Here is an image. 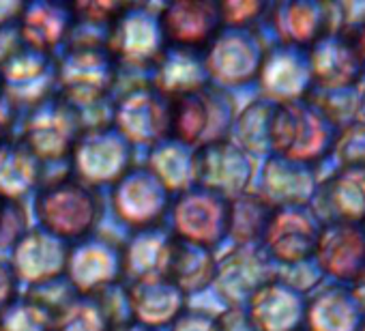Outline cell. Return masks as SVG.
I'll return each mask as SVG.
<instances>
[{"instance_id":"35","label":"cell","mask_w":365,"mask_h":331,"mask_svg":"<svg viewBox=\"0 0 365 331\" xmlns=\"http://www.w3.org/2000/svg\"><path fill=\"white\" fill-rule=\"evenodd\" d=\"M267 11L269 5L250 3V0H226V3H220L222 26L230 29H256V24L267 18Z\"/></svg>"},{"instance_id":"22","label":"cell","mask_w":365,"mask_h":331,"mask_svg":"<svg viewBox=\"0 0 365 331\" xmlns=\"http://www.w3.org/2000/svg\"><path fill=\"white\" fill-rule=\"evenodd\" d=\"M148 82L168 99H180L211 84L205 52L168 46L148 73Z\"/></svg>"},{"instance_id":"36","label":"cell","mask_w":365,"mask_h":331,"mask_svg":"<svg viewBox=\"0 0 365 331\" xmlns=\"http://www.w3.org/2000/svg\"><path fill=\"white\" fill-rule=\"evenodd\" d=\"M31 228L29 211L24 203L5 200V211L0 218V252L11 250Z\"/></svg>"},{"instance_id":"18","label":"cell","mask_w":365,"mask_h":331,"mask_svg":"<svg viewBox=\"0 0 365 331\" xmlns=\"http://www.w3.org/2000/svg\"><path fill=\"white\" fill-rule=\"evenodd\" d=\"M243 310L258 331H303L307 297L301 286L277 273L252 295Z\"/></svg>"},{"instance_id":"7","label":"cell","mask_w":365,"mask_h":331,"mask_svg":"<svg viewBox=\"0 0 365 331\" xmlns=\"http://www.w3.org/2000/svg\"><path fill=\"white\" fill-rule=\"evenodd\" d=\"M237 101L230 91L209 84L207 88L172 101L170 138L202 148L207 144L230 138L237 118Z\"/></svg>"},{"instance_id":"19","label":"cell","mask_w":365,"mask_h":331,"mask_svg":"<svg viewBox=\"0 0 365 331\" xmlns=\"http://www.w3.org/2000/svg\"><path fill=\"white\" fill-rule=\"evenodd\" d=\"M256 82L262 97L273 103H286L305 97L314 88L307 48L279 44L267 50Z\"/></svg>"},{"instance_id":"40","label":"cell","mask_w":365,"mask_h":331,"mask_svg":"<svg viewBox=\"0 0 365 331\" xmlns=\"http://www.w3.org/2000/svg\"><path fill=\"white\" fill-rule=\"evenodd\" d=\"M222 331H258L243 307H226L220 312Z\"/></svg>"},{"instance_id":"34","label":"cell","mask_w":365,"mask_h":331,"mask_svg":"<svg viewBox=\"0 0 365 331\" xmlns=\"http://www.w3.org/2000/svg\"><path fill=\"white\" fill-rule=\"evenodd\" d=\"M56 310L43 301L20 292V297L0 316V331H58Z\"/></svg>"},{"instance_id":"1","label":"cell","mask_w":365,"mask_h":331,"mask_svg":"<svg viewBox=\"0 0 365 331\" xmlns=\"http://www.w3.org/2000/svg\"><path fill=\"white\" fill-rule=\"evenodd\" d=\"M33 211L39 228L67 243H76L99 230L106 203L99 190L88 188L67 170L56 177H46L35 194Z\"/></svg>"},{"instance_id":"13","label":"cell","mask_w":365,"mask_h":331,"mask_svg":"<svg viewBox=\"0 0 365 331\" xmlns=\"http://www.w3.org/2000/svg\"><path fill=\"white\" fill-rule=\"evenodd\" d=\"M65 280L76 295H97L123 282V241L97 230L69 243Z\"/></svg>"},{"instance_id":"37","label":"cell","mask_w":365,"mask_h":331,"mask_svg":"<svg viewBox=\"0 0 365 331\" xmlns=\"http://www.w3.org/2000/svg\"><path fill=\"white\" fill-rule=\"evenodd\" d=\"M168 329L170 331H222V322H220V314L187 305V310Z\"/></svg>"},{"instance_id":"9","label":"cell","mask_w":365,"mask_h":331,"mask_svg":"<svg viewBox=\"0 0 365 331\" xmlns=\"http://www.w3.org/2000/svg\"><path fill=\"white\" fill-rule=\"evenodd\" d=\"M69 175L88 188H112L135 163V148L112 127L84 129L67 159Z\"/></svg>"},{"instance_id":"29","label":"cell","mask_w":365,"mask_h":331,"mask_svg":"<svg viewBox=\"0 0 365 331\" xmlns=\"http://www.w3.org/2000/svg\"><path fill=\"white\" fill-rule=\"evenodd\" d=\"M260 194L273 207L307 205V196L314 194L309 166L290 161L277 155H269L262 166V190Z\"/></svg>"},{"instance_id":"38","label":"cell","mask_w":365,"mask_h":331,"mask_svg":"<svg viewBox=\"0 0 365 331\" xmlns=\"http://www.w3.org/2000/svg\"><path fill=\"white\" fill-rule=\"evenodd\" d=\"M20 297V282L16 280L11 265L5 256H0V316Z\"/></svg>"},{"instance_id":"5","label":"cell","mask_w":365,"mask_h":331,"mask_svg":"<svg viewBox=\"0 0 365 331\" xmlns=\"http://www.w3.org/2000/svg\"><path fill=\"white\" fill-rule=\"evenodd\" d=\"M159 9L161 5L153 3L120 5L108 35V50L118 63L120 76L148 78L153 65L168 48Z\"/></svg>"},{"instance_id":"6","label":"cell","mask_w":365,"mask_h":331,"mask_svg":"<svg viewBox=\"0 0 365 331\" xmlns=\"http://www.w3.org/2000/svg\"><path fill=\"white\" fill-rule=\"evenodd\" d=\"M127 80V76H120ZM112 127L133 146H155L170 138L172 99L161 95L148 78H129L114 93Z\"/></svg>"},{"instance_id":"28","label":"cell","mask_w":365,"mask_h":331,"mask_svg":"<svg viewBox=\"0 0 365 331\" xmlns=\"http://www.w3.org/2000/svg\"><path fill=\"white\" fill-rule=\"evenodd\" d=\"M271 26L275 29L279 44L309 48L324 35H329V18L324 7L309 3H284L273 5L267 11Z\"/></svg>"},{"instance_id":"11","label":"cell","mask_w":365,"mask_h":331,"mask_svg":"<svg viewBox=\"0 0 365 331\" xmlns=\"http://www.w3.org/2000/svg\"><path fill=\"white\" fill-rule=\"evenodd\" d=\"M267 50L258 29L222 26L213 41L202 50L211 84L230 91L256 82Z\"/></svg>"},{"instance_id":"42","label":"cell","mask_w":365,"mask_h":331,"mask_svg":"<svg viewBox=\"0 0 365 331\" xmlns=\"http://www.w3.org/2000/svg\"><path fill=\"white\" fill-rule=\"evenodd\" d=\"M112 331H157V329H150V327H144V325H140V322H127V325H120V327H116V329H112Z\"/></svg>"},{"instance_id":"31","label":"cell","mask_w":365,"mask_h":331,"mask_svg":"<svg viewBox=\"0 0 365 331\" xmlns=\"http://www.w3.org/2000/svg\"><path fill=\"white\" fill-rule=\"evenodd\" d=\"M275 207L260 194L247 190L245 194L230 198L228 211V239L235 245L260 243Z\"/></svg>"},{"instance_id":"10","label":"cell","mask_w":365,"mask_h":331,"mask_svg":"<svg viewBox=\"0 0 365 331\" xmlns=\"http://www.w3.org/2000/svg\"><path fill=\"white\" fill-rule=\"evenodd\" d=\"M228 198L202 185H194L172 196L165 226L180 241L215 250L228 239Z\"/></svg>"},{"instance_id":"24","label":"cell","mask_w":365,"mask_h":331,"mask_svg":"<svg viewBox=\"0 0 365 331\" xmlns=\"http://www.w3.org/2000/svg\"><path fill=\"white\" fill-rule=\"evenodd\" d=\"M176 237L165 224L133 230L123 241V282L168 277Z\"/></svg>"},{"instance_id":"17","label":"cell","mask_w":365,"mask_h":331,"mask_svg":"<svg viewBox=\"0 0 365 331\" xmlns=\"http://www.w3.org/2000/svg\"><path fill=\"white\" fill-rule=\"evenodd\" d=\"M254 175V157L230 138L198 148V185L228 200L245 194L252 188Z\"/></svg>"},{"instance_id":"3","label":"cell","mask_w":365,"mask_h":331,"mask_svg":"<svg viewBox=\"0 0 365 331\" xmlns=\"http://www.w3.org/2000/svg\"><path fill=\"white\" fill-rule=\"evenodd\" d=\"M0 80L22 112L56 95V56L26 41L18 20L0 26Z\"/></svg>"},{"instance_id":"32","label":"cell","mask_w":365,"mask_h":331,"mask_svg":"<svg viewBox=\"0 0 365 331\" xmlns=\"http://www.w3.org/2000/svg\"><path fill=\"white\" fill-rule=\"evenodd\" d=\"M275 103L258 97L252 99L243 110L237 112V118L230 129V140H235L243 151L252 157L256 155H271V118H273Z\"/></svg>"},{"instance_id":"44","label":"cell","mask_w":365,"mask_h":331,"mask_svg":"<svg viewBox=\"0 0 365 331\" xmlns=\"http://www.w3.org/2000/svg\"><path fill=\"white\" fill-rule=\"evenodd\" d=\"M5 95V91H3V80H0V97H3Z\"/></svg>"},{"instance_id":"25","label":"cell","mask_w":365,"mask_h":331,"mask_svg":"<svg viewBox=\"0 0 365 331\" xmlns=\"http://www.w3.org/2000/svg\"><path fill=\"white\" fill-rule=\"evenodd\" d=\"M18 26L26 41L56 56L71 35V3H63V0H31L22 7Z\"/></svg>"},{"instance_id":"26","label":"cell","mask_w":365,"mask_h":331,"mask_svg":"<svg viewBox=\"0 0 365 331\" xmlns=\"http://www.w3.org/2000/svg\"><path fill=\"white\" fill-rule=\"evenodd\" d=\"M46 181V166L16 133L0 144V198L24 203Z\"/></svg>"},{"instance_id":"43","label":"cell","mask_w":365,"mask_h":331,"mask_svg":"<svg viewBox=\"0 0 365 331\" xmlns=\"http://www.w3.org/2000/svg\"><path fill=\"white\" fill-rule=\"evenodd\" d=\"M3 211H5V200L0 198V218H3Z\"/></svg>"},{"instance_id":"12","label":"cell","mask_w":365,"mask_h":331,"mask_svg":"<svg viewBox=\"0 0 365 331\" xmlns=\"http://www.w3.org/2000/svg\"><path fill=\"white\" fill-rule=\"evenodd\" d=\"M170 205L172 194L144 163H133L110 188V209L131 233L165 224Z\"/></svg>"},{"instance_id":"39","label":"cell","mask_w":365,"mask_h":331,"mask_svg":"<svg viewBox=\"0 0 365 331\" xmlns=\"http://www.w3.org/2000/svg\"><path fill=\"white\" fill-rule=\"evenodd\" d=\"M20 118H22V110L7 95L0 97V144L18 133Z\"/></svg>"},{"instance_id":"4","label":"cell","mask_w":365,"mask_h":331,"mask_svg":"<svg viewBox=\"0 0 365 331\" xmlns=\"http://www.w3.org/2000/svg\"><path fill=\"white\" fill-rule=\"evenodd\" d=\"M118 82V63L106 46H67L56 54V93L80 114L112 101Z\"/></svg>"},{"instance_id":"20","label":"cell","mask_w":365,"mask_h":331,"mask_svg":"<svg viewBox=\"0 0 365 331\" xmlns=\"http://www.w3.org/2000/svg\"><path fill=\"white\" fill-rule=\"evenodd\" d=\"M168 46L205 50L222 31L220 3L215 0H172L159 9Z\"/></svg>"},{"instance_id":"14","label":"cell","mask_w":365,"mask_h":331,"mask_svg":"<svg viewBox=\"0 0 365 331\" xmlns=\"http://www.w3.org/2000/svg\"><path fill=\"white\" fill-rule=\"evenodd\" d=\"M275 275V263L260 243L232 245L217 256L211 288L222 297L226 307H245L252 295Z\"/></svg>"},{"instance_id":"16","label":"cell","mask_w":365,"mask_h":331,"mask_svg":"<svg viewBox=\"0 0 365 331\" xmlns=\"http://www.w3.org/2000/svg\"><path fill=\"white\" fill-rule=\"evenodd\" d=\"M69 243L52 233L31 226L26 235L9 250V265L20 284L37 288L65 277Z\"/></svg>"},{"instance_id":"23","label":"cell","mask_w":365,"mask_h":331,"mask_svg":"<svg viewBox=\"0 0 365 331\" xmlns=\"http://www.w3.org/2000/svg\"><path fill=\"white\" fill-rule=\"evenodd\" d=\"M133 322L161 331L170 327L190 305V297L170 277H148L127 284Z\"/></svg>"},{"instance_id":"8","label":"cell","mask_w":365,"mask_h":331,"mask_svg":"<svg viewBox=\"0 0 365 331\" xmlns=\"http://www.w3.org/2000/svg\"><path fill=\"white\" fill-rule=\"evenodd\" d=\"M82 131L80 112L56 93L22 112L18 136L48 168L69 159Z\"/></svg>"},{"instance_id":"2","label":"cell","mask_w":365,"mask_h":331,"mask_svg":"<svg viewBox=\"0 0 365 331\" xmlns=\"http://www.w3.org/2000/svg\"><path fill=\"white\" fill-rule=\"evenodd\" d=\"M339 129L329 110L309 93L275 103L271 118V155L312 166L337 146Z\"/></svg>"},{"instance_id":"21","label":"cell","mask_w":365,"mask_h":331,"mask_svg":"<svg viewBox=\"0 0 365 331\" xmlns=\"http://www.w3.org/2000/svg\"><path fill=\"white\" fill-rule=\"evenodd\" d=\"M314 256L322 271L359 282L365 275V224L327 222L320 228Z\"/></svg>"},{"instance_id":"27","label":"cell","mask_w":365,"mask_h":331,"mask_svg":"<svg viewBox=\"0 0 365 331\" xmlns=\"http://www.w3.org/2000/svg\"><path fill=\"white\" fill-rule=\"evenodd\" d=\"M144 166L172 196L198 185V148L174 138H165L150 146Z\"/></svg>"},{"instance_id":"45","label":"cell","mask_w":365,"mask_h":331,"mask_svg":"<svg viewBox=\"0 0 365 331\" xmlns=\"http://www.w3.org/2000/svg\"><path fill=\"white\" fill-rule=\"evenodd\" d=\"M303 331H307V329H303Z\"/></svg>"},{"instance_id":"41","label":"cell","mask_w":365,"mask_h":331,"mask_svg":"<svg viewBox=\"0 0 365 331\" xmlns=\"http://www.w3.org/2000/svg\"><path fill=\"white\" fill-rule=\"evenodd\" d=\"M22 7L24 3H20V0H0V26L16 22L22 14Z\"/></svg>"},{"instance_id":"15","label":"cell","mask_w":365,"mask_h":331,"mask_svg":"<svg viewBox=\"0 0 365 331\" xmlns=\"http://www.w3.org/2000/svg\"><path fill=\"white\" fill-rule=\"evenodd\" d=\"M322 222L309 205L275 207L260 245L273 263L299 265L314 256Z\"/></svg>"},{"instance_id":"33","label":"cell","mask_w":365,"mask_h":331,"mask_svg":"<svg viewBox=\"0 0 365 331\" xmlns=\"http://www.w3.org/2000/svg\"><path fill=\"white\" fill-rule=\"evenodd\" d=\"M58 331H112L114 325L99 295H73L56 314Z\"/></svg>"},{"instance_id":"30","label":"cell","mask_w":365,"mask_h":331,"mask_svg":"<svg viewBox=\"0 0 365 331\" xmlns=\"http://www.w3.org/2000/svg\"><path fill=\"white\" fill-rule=\"evenodd\" d=\"M217 267V254L211 248L176 239L168 277L187 297L200 295L211 288Z\"/></svg>"}]
</instances>
